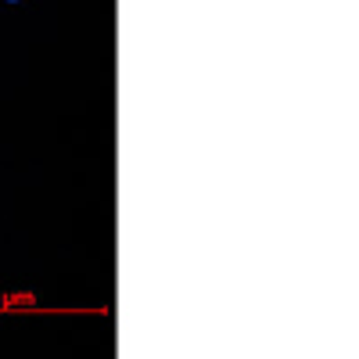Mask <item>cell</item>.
I'll use <instances>...</instances> for the list:
<instances>
[{"instance_id":"6da1fadb","label":"cell","mask_w":359,"mask_h":359,"mask_svg":"<svg viewBox=\"0 0 359 359\" xmlns=\"http://www.w3.org/2000/svg\"><path fill=\"white\" fill-rule=\"evenodd\" d=\"M8 4H18V0H8Z\"/></svg>"}]
</instances>
